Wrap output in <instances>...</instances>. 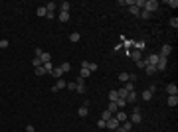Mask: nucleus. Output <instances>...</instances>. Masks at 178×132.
<instances>
[{"mask_svg":"<svg viewBox=\"0 0 178 132\" xmlns=\"http://www.w3.org/2000/svg\"><path fill=\"white\" fill-rule=\"evenodd\" d=\"M142 10H146V12H150V14H152V12H156V10H158V2H156V0H146Z\"/></svg>","mask_w":178,"mask_h":132,"instance_id":"obj_1","label":"nucleus"},{"mask_svg":"<svg viewBox=\"0 0 178 132\" xmlns=\"http://www.w3.org/2000/svg\"><path fill=\"white\" fill-rule=\"evenodd\" d=\"M119 124H121V122H119V120H117V118H115V116H111V118H109V120H107V122H105V128H109V130H117V128H119Z\"/></svg>","mask_w":178,"mask_h":132,"instance_id":"obj_2","label":"nucleus"},{"mask_svg":"<svg viewBox=\"0 0 178 132\" xmlns=\"http://www.w3.org/2000/svg\"><path fill=\"white\" fill-rule=\"evenodd\" d=\"M166 67H168V59L158 55V61H156V71H166Z\"/></svg>","mask_w":178,"mask_h":132,"instance_id":"obj_3","label":"nucleus"},{"mask_svg":"<svg viewBox=\"0 0 178 132\" xmlns=\"http://www.w3.org/2000/svg\"><path fill=\"white\" fill-rule=\"evenodd\" d=\"M75 91H77L79 95H83V93L87 91V89H85V79H81V77L77 79V83H75Z\"/></svg>","mask_w":178,"mask_h":132,"instance_id":"obj_4","label":"nucleus"},{"mask_svg":"<svg viewBox=\"0 0 178 132\" xmlns=\"http://www.w3.org/2000/svg\"><path fill=\"white\" fill-rule=\"evenodd\" d=\"M170 51H172V45H170V44H164L162 47H160V53H158V55H160V57H168V55H170Z\"/></svg>","mask_w":178,"mask_h":132,"instance_id":"obj_5","label":"nucleus"},{"mask_svg":"<svg viewBox=\"0 0 178 132\" xmlns=\"http://www.w3.org/2000/svg\"><path fill=\"white\" fill-rule=\"evenodd\" d=\"M166 93H168V97L178 95V85L176 83H168V85H166Z\"/></svg>","mask_w":178,"mask_h":132,"instance_id":"obj_6","label":"nucleus"},{"mask_svg":"<svg viewBox=\"0 0 178 132\" xmlns=\"http://www.w3.org/2000/svg\"><path fill=\"white\" fill-rule=\"evenodd\" d=\"M77 114H79V116H87V114H89V103H85V105H81V107H79Z\"/></svg>","mask_w":178,"mask_h":132,"instance_id":"obj_7","label":"nucleus"},{"mask_svg":"<svg viewBox=\"0 0 178 132\" xmlns=\"http://www.w3.org/2000/svg\"><path fill=\"white\" fill-rule=\"evenodd\" d=\"M113 116H115V118H117L119 122H125V120H127V112H125V110H117V112H115Z\"/></svg>","mask_w":178,"mask_h":132,"instance_id":"obj_8","label":"nucleus"},{"mask_svg":"<svg viewBox=\"0 0 178 132\" xmlns=\"http://www.w3.org/2000/svg\"><path fill=\"white\" fill-rule=\"evenodd\" d=\"M129 120H131L133 124H140V120H142V116H140V112H133Z\"/></svg>","mask_w":178,"mask_h":132,"instance_id":"obj_9","label":"nucleus"},{"mask_svg":"<svg viewBox=\"0 0 178 132\" xmlns=\"http://www.w3.org/2000/svg\"><path fill=\"white\" fill-rule=\"evenodd\" d=\"M144 71H146L148 75H152V73H156V65H152V63H146V61H144Z\"/></svg>","mask_w":178,"mask_h":132,"instance_id":"obj_10","label":"nucleus"},{"mask_svg":"<svg viewBox=\"0 0 178 132\" xmlns=\"http://www.w3.org/2000/svg\"><path fill=\"white\" fill-rule=\"evenodd\" d=\"M136 99H138V95H136L134 91H131V93H127V99H125V101H127V103H136Z\"/></svg>","mask_w":178,"mask_h":132,"instance_id":"obj_11","label":"nucleus"},{"mask_svg":"<svg viewBox=\"0 0 178 132\" xmlns=\"http://www.w3.org/2000/svg\"><path fill=\"white\" fill-rule=\"evenodd\" d=\"M146 63H152V65H156V61H158V53H150L146 59H144Z\"/></svg>","mask_w":178,"mask_h":132,"instance_id":"obj_12","label":"nucleus"},{"mask_svg":"<svg viewBox=\"0 0 178 132\" xmlns=\"http://www.w3.org/2000/svg\"><path fill=\"white\" fill-rule=\"evenodd\" d=\"M129 55L133 57V59H134V63H136V61H140V55H142V53H140L138 49H133V51H129Z\"/></svg>","mask_w":178,"mask_h":132,"instance_id":"obj_13","label":"nucleus"},{"mask_svg":"<svg viewBox=\"0 0 178 132\" xmlns=\"http://www.w3.org/2000/svg\"><path fill=\"white\" fill-rule=\"evenodd\" d=\"M81 40V36H79V32H71L69 34V42H73V44H77Z\"/></svg>","mask_w":178,"mask_h":132,"instance_id":"obj_14","label":"nucleus"},{"mask_svg":"<svg viewBox=\"0 0 178 132\" xmlns=\"http://www.w3.org/2000/svg\"><path fill=\"white\" fill-rule=\"evenodd\" d=\"M166 103H168V107H176V105H178V95L168 97V101H166Z\"/></svg>","mask_w":178,"mask_h":132,"instance_id":"obj_15","label":"nucleus"},{"mask_svg":"<svg viewBox=\"0 0 178 132\" xmlns=\"http://www.w3.org/2000/svg\"><path fill=\"white\" fill-rule=\"evenodd\" d=\"M51 75H53L55 79H61V75H63V69H61V67H55V69L51 71Z\"/></svg>","mask_w":178,"mask_h":132,"instance_id":"obj_16","label":"nucleus"},{"mask_svg":"<svg viewBox=\"0 0 178 132\" xmlns=\"http://www.w3.org/2000/svg\"><path fill=\"white\" fill-rule=\"evenodd\" d=\"M140 99H142V101H150V99H152V93H150L148 89H146V91H142V95H140Z\"/></svg>","mask_w":178,"mask_h":132,"instance_id":"obj_17","label":"nucleus"},{"mask_svg":"<svg viewBox=\"0 0 178 132\" xmlns=\"http://www.w3.org/2000/svg\"><path fill=\"white\" fill-rule=\"evenodd\" d=\"M115 105L119 107V110H123V108L127 107V101H125V99H117V101H115Z\"/></svg>","mask_w":178,"mask_h":132,"instance_id":"obj_18","label":"nucleus"},{"mask_svg":"<svg viewBox=\"0 0 178 132\" xmlns=\"http://www.w3.org/2000/svg\"><path fill=\"white\" fill-rule=\"evenodd\" d=\"M107 110H109V112H111V114H115V112H117V110H119V107H117V105H115V103H111V101H109V107H107Z\"/></svg>","mask_w":178,"mask_h":132,"instance_id":"obj_19","label":"nucleus"},{"mask_svg":"<svg viewBox=\"0 0 178 132\" xmlns=\"http://www.w3.org/2000/svg\"><path fill=\"white\" fill-rule=\"evenodd\" d=\"M134 49H138V51H142V49H144V47H146V42H144V40H142V42H134Z\"/></svg>","mask_w":178,"mask_h":132,"instance_id":"obj_20","label":"nucleus"},{"mask_svg":"<svg viewBox=\"0 0 178 132\" xmlns=\"http://www.w3.org/2000/svg\"><path fill=\"white\" fill-rule=\"evenodd\" d=\"M121 126H123V128H125V130H127V132H131V128H133V122H131V120L127 118L125 122H121Z\"/></svg>","mask_w":178,"mask_h":132,"instance_id":"obj_21","label":"nucleus"},{"mask_svg":"<svg viewBox=\"0 0 178 132\" xmlns=\"http://www.w3.org/2000/svg\"><path fill=\"white\" fill-rule=\"evenodd\" d=\"M40 59H42V63H51V55L49 53H42Z\"/></svg>","mask_w":178,"mask_h":132,"instance_id":"obj_22","label":"nucleus"},{"mask_svg":"<svg viewBox=\"0 0 178 132\" xmlns=\"http://www.w3.org/2000/svg\"><path fill=\"white\" fill-rule=\"evenodd\" d=\"M89 75H91V71H89V69H79V77H81V79H87Z\"/></svg>","mask_w":178,"mask_h":132,"instance_id":"obj_23","label":"nucleus"},{"mask_svg":"<svg viewBox=\"0 0 178 132\" xmlns=\"http://www.w3.org/2000/svg\"><path fill=\"white\" fill-rule=\"evenodd\" d=\"M65 85H67V83H65V81H63V79H57V81H55V85H53V87L57 89V91H59V89H63L65 87Z\"/></svg>","mask_w":178,"mask_h":132,"instance_id":"obj_24","label":"nucleus"},{"mask_svg":"<svg viewBox=\"0 0 178 132\" xmlns=\"http://www.w3.org/2000/svg\"><path fill=\"white\" fill-rule=\"evenodd\" d=\"M55 8H57V4H55V2H47V4H45V10H47V12H53Z\"/></svg>","mask_w":178,"mask_h":132,"instance_id":"obj_25","label":"nucleus"},{"mask_svg":"<svg viewBox=\"0 0 178 132\" xmlns=\"http://www.w3.org/2000/svg\"><path fill=\"white\" fill-rule=\"evenodd\" d=\"M59 8H61V12H69L71 4H69V2H61V4H59Z\"/></svg>","mask_w":178,"mask_h":132,"instance_id":"obj_26","label":"nucleus"},{"mask_svg":"<svg viewBox=\"0 0 178 132\" xmlns=\"http://www.w3.org/2000/svg\"><path fill=\"white\" fill-rule=\"evenodd\" d=\"M32 65H34V69H36V67H42L44 63H42V59H40V57H34V59H32Z\"/></svg>","mask_w":178,"mask_h":132,"instance_id":"obj_27","label":"nucleus"},{"mask_svg":"<svg viewBox=\"0 0 178 132\" xmlns=\"http://www.w3.org/2000/svg\"><path fill=\"white\" fill-rule=\"evenodd\" d=\"M117 99H119V95H117V91H109V101H111V103H115Z\"/></svg>","mask_w":178,"mask_h":132,"instance_id":"obj_28","label":"nucleus"},{"mask_svg":"<svg viewBox=\"0 0 178 132\" xmlns=\"http://www.w3.org/2000/svg\"><path fill=\"white\" fill-rule=\"evenodd\" d=\"M111 116H113V114H111L109 110H103V112H101V120H105V122H107V120H109Z\"/></svg>","mask_w":178,"mask_h":132,"instance_id":"obj_29","label":"nucleus"},{"mask_svg":"<svg viewBox=\"0 0 178 132\" xmlns=\"http://www.w3.org/2000/svg\"><path fill=\"white\" fill-rule=\"evenodd\" d=\"M129 12H131V14H133V16H138V14H140V10H138V8H136V6H129Z\"/></svg>","mask_w":178,"mask_h":132,"instance_id":"obj_30","label":"nucleus"},{"mask_svg":"<svg viewBox=\"0 0 178 132\" xmlns=\"http://www.w3.org/2000/svg\"><path fill=\"white\" fill-rule=\"evenodd\" d=\"M140 18H144V20H148V18H152V14L150 12H146V10H140V14H138Z\"/></svg>","mask_w":178,"mask_h":132,"instance_id":"obj_31","label":"nucleus"},{"mask_svg":"<svg viewBox=\"0 0 178 132\" xmlns=\"http://www.w3.org/2000/svg\"><path fill=\"white\" fill-rule=\"evenodd\" d=\"M59 20L61 22H67L69 20V12H59Z\"/></svg>","mask_w":178,"mask_h":132,"instance_id":"obj_32","label":"nucleus"},{"mask_svg":"<svg viewBox=\"0 0 178 132\" xmlns=\"http://www.w3.org/2000/svg\"><path fill=\"white\" fill-rule=\"evenodd\" d=\"M59 67H61V69H63V73H67V71H69V69H71V65H69V61H63V63H61V65H59Z\"/></svg>","mask_w":178,"mask_h":132,"instance_id":"obj_33","label":"nucleus"},{"mask_svg":"<svg viewBox=\"0 0 178 132\" xmlns=\"http://www.w3.org/2000/svg\"><path fill=\"white\" fill-rule=\"evenodd\" d=\"M119 81L127 83V81H129V73H125V71H123V73H119Z\"/></svg>","mask_w":178,"mask_h":132,"instance_id":"obj_34","label":"nucleus"},{"mask_svg":"<svg viewBox=\"0 0 178 132\" xmlns=\"http://www.w3.org/2000/svg\"><path fill=\"white\" fill-rule=\"evenodd\" d=\"M36 14H38V16H45V14H47V10H45V6H40V8L36 10Z\"/></svg>","mask_w":178,"mask_h":132,"instance_id":"obj_35","label":"nucleus"},{"mask_svg":"<svg viewBox=\"0 0 178 132\" xmlns=\"http://www.w3.org/2000/svg\"><path fill=\"white\" fill-rule=\"evenodd\" d=\"M117 95H119V99H127V91L125 89H117Z\"/></svg>","mask_w":178,"mask_h":132,"instance_id":"obj_36","label":"nucleus"},{"mask_svg":"<svg viewBox=\"0 0 178 132\" xmlns=\"http://www.w3.org/2000/svg\"><path fill=\"white\" fill-rule=\"evenodd\" d=\"M34 73H36V75H38V77H40V75H44V73H45L44 65H42V67H36V69H34Z\"/></svg>","mask_w":178,"mask_h":132,"instance_id":"obj_37","label":"nucleus"},{"mask_svg":"<svg viewBox=\"0 0 178 132\" xmlns=\"http://www.w3.org/2000/svg\"><path fill=\"white\" fill-rule=\"evenodd\" d=\"M44 69H45V73H51L53 71V65L51 63H44Z\"/></svg>","mask_w":178,"mask_h":132,"instance_id":"obj_38","label":"nucleus"},{"mask_svg":"<svg viewBox=\"0 0 178 132\" xmlns=\"http://www.w3.org/2000/svg\"><path fill=\"white\" fill-rule=\"evenodd\" d=\"M170 26H172L174 30L178 28V18H176V16H174V18H170Z\"/></svg>","mask_w":178,"mask_h":132,"instance_id":"obj_39","label":"nucleus"},{"mask_svg":"<svg viewBox=\"0 0 178 132\" xmlns=\"http://www.w3.org/2000/svg\"><path fill=\"white\" fill-rule=\"evenodd\" d=\"M8 45H10V42H8V40H0V49H6Z\"/></svg>","mask_w":178,"mask_h":132,"instance_id":"obj_40","label":"nucleus"},{"mask_svg":"<svg viewBox=\"0 0 178 132\" xmlns=\"http://www.w3.org/2000/svg\"><path fill=\"white\" fill-rule=\"evenodd\" d=\"M89 71H91V73H93V71H97V69H99V65H97V63H89V67H87Z\"/></svg>","mask_w":178,"mask_h":132,"instance_id":"obj_41","label":"nucleus"},{"mask_svg":"<svg viewBox=\"0 0 178 132\" xmlns=\"http://www.w3.org/2000/svg\"><path fill=\"white\" fill-rule=\"evenodd\" d=\"M42 53H44V51H42V49H40V47H36V49H34V57H40V55H42Z\"/></svg>","mask_w":178,"mask_h":132,"instance_id":"obj_42","label":"nucleus"},{"mask_svg":"<svg viewBox=\"0 0 178 132\" xmlns=\"http://www.w3.org/2000/svg\"><path fill=\"white\" fill-rule=\"evenodd\" d=\"M168 6H172V8H178V0H168Z\"/></svg>","mask_w":178,"mask_h":132,"instance_id":"obj_43","label":"nucleus"},{"mask_svg":"<svg viewBox=\"0 0 178 132\" xmlns=\"http://www.w3.org/2000/svg\"><path fill=\"white\" fill-rule=\"evenodd\" d=\"M65 87L69 89V91H75V83H67V85H65Z\"/></svg>","mask_w":178,"mask_h":132,"instance_id":"obj_44","label":"nucleus"},{"mask_svg":"<svg viewBox=\"0 0 178 132\" xmlns=\"http://www.w3.org/2000/svg\"><path fill=\"white\" fill-rule=\"evenodd\" d=\"M26 132H36V128H34L32 124H28V126H26Z\"/></svg>","mask_w":178,"mask_h":132,"instance_id":"obj_45","label":"nucleus"},{"mask_svg":"<svg viewBox=\"0 0 178 132\" xmlns=\"http://www.w3.org/2000/svg\"><path fill=\"white\" fill-rule=\"evenodd\" d=\"M136 67H140V69H144V61L140 59V61H136Z\"/></svg>","mask_w":178,"mask_h":132,"instance_id":"obj_46","label":"nucleus"},{"mask_svg":"<svg viewBox=\"0 0 178 132\" xmlns=\"http://www.w3.org/2000/svg\"><path fill=\"white\" fill-rule=\"evenodd\" d=\"M97 126H99V128H105V120H101V118H99V122H97Z\"/></svg>","mask_w":178,"mask_h":132,"instance_id":"obj_47","label":"nucleus"},{"mask_svg":"<svg viewBox=\"0 0 178 132\" xmlns=\"http://www.w3.org/2000/svg\"><path fill=\"white\" fill-rule=\"evenodd\" d=\"M89 67V61H81V69H87Z\"/></svg>","mask_w":178,"mask_h":132,"instance_id":"obj_48","label":"nucleus"},{"mask_svg":"<svg viewBox=\"0 0 178 132\" xmlns=\"http://www.w3.org/2000/svg\"><path fill=\"white\" fill-rule=\"evenodd\" d=\"M115 132H127V130H125V128H123V126L119 124V128H117V130H115Z\"/></svg>","mask_w":178,"mask_h":132,"instance_id":"obj_49","label":"nucleus"},{"mask_svg":"<svg viewBox=\"0 0 178 132\" xmlns=\"http://www.w3.org/2000/svg\"><path fill=\"white\" fill-rule=\"evenodd\" d=\"M156 132H160V130H156Z\"/></svg>","mask_w":178,"mask_h":132,"instance_id":"obj_50","label":"nucleus"}]
</instances>
